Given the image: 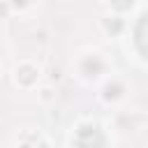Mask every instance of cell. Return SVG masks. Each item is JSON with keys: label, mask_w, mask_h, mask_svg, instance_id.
Listing matches in <instances>:
<instances>
[{"label": "cell", "mask_w": 148, "mask_h": 148, "mask_svg": "<svg viewBox=\"0 0 148 148\" xmlns=\"http://www.w3.org/2000/svg\"><path fill=\"white\" fill-rule=\"evenodd\" d=\"M32 74H35L32 67H21V81H23V83H32V81H35Z\"/></svg>", "instance_id": "obj_1"}]
</instances>
